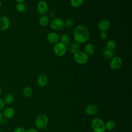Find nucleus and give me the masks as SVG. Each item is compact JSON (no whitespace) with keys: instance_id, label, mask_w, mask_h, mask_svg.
<instances>
[{"instance_id":"23","label":"nucleus","mask_w":132,"mask_h":132,"mask_svg":"<svg viewBox=\"0 0 132 132\" xmlns=\"http://www.w3.org/2000/svg\"><path fill=\"white\" fill-rule=\"evenodd\" d=\"M60 42L64 43L65 45H69L70 43V37L67 35V34H63L61 35V36L60 38Z\"/></svg>"},{"instance_id":"22","label":"nucleus","mask_w":132,"mask_h":132,"mask_svg":"<svg viewBox=\"0 0 132 132\" xmlns=\"http://www.w3.org/2000/svg\"><path fill=\"white\" fill-rule=\"evenodd\" d=\"M117 46V44L116 42L112 40H109L107 42L106 44V48L111 51H113Z\"/></svg>"},{"instance_id":"7","label":"nucleus","mask_w":132,"mask_h":132,"mask_svg":"<svg viewBox=\"0 0 132 132\" xmlns=\"http://www.w3.org/2000/svg\"><path fill=\"white\" fill-rule=\"evenodd\" d=\"M48 5L46 1L44 0L40 1L37 5V10L39 14L43 15L45 14L48 11Z\"/></svg>"},{"instance_id":"32","label":"nucleus","mask_w":132,"mask_h":132,"mask_svg":"<svg viewBox=\"0 0 132 132\" xmlns=\"http://www.w3.org/2000/svg\"><path fill=\"white\" fill-rule=\"evenodd\" d=\"M25 0H15V1L16 2H18V3H23Z\"/></svg>"},{"instance_id":"14","label":"nucleus","mask_w":132,"mask_h":132,"mask_svg":"<svg viewBox=\"0 0 132 132\" xmlns=\"http://www.w3.org/2000/svg\"><path fill=\"white\" fill-rule=\"evenodd\" d=\"M98 111V108L96 106L94 105H90L88 106L85 109V113L88 115H93L95 114Z\"/></svg>"},{"instance_id":"1","label":"nucleus","mask_w":132,"mask_h":132,"mask_svg":"<svg viewBox=\"0 0 132 132\" xmlns=\"http://www.w3.org/2000/svg\"><path fill=\"white\" fill-rule=\"evenodd\" d=\"M90 37V33L87 27L79 25L75 27L73 31V37L76 42L81 44L87 42Z\"/></svg>"},{"instance_id":"27","label":"nucleus","mask_w":132,"mask_h":132,"mask_svg":"<svg viewBox=\"0 0 132 132\" xmlns=\"http://www.w3.org/2000/svg\"><path fill=\"white\" fill-rule=\"evenodd\" d=\"M100 37L102 40H105L107 37V34L105 31H101L100 33Z\"/></svg>"},{"instance_id":"24","label":"nucleus","mask_w":132,"mask_h":132,"mask_svg":"<svg viewBox=\"0 0 132 132\" xmlns=\"http://www.w3.org/2000/svg\"><path fill=\"white\" fill-rule=\"evenodd\" d=\"M116 126V124L115 123L111 120H109L108 121H107L106 122V123L105 124V127H106V129L109 130H112Z\"/></svg>"},{"instance_id":"19","label":"nucleus","mask_w":132,"mask_h":132,"mask_svg":"<svg viewBox=\"0 0 132 132\" xmlns=\"http://www.w3.org/2000/svg\"><path fill=\"white\" fill-rule=\"evenodd\" d=\"M23 94L25 97H29L32 94V90L28 86L25 87L23 90Z\"/></svg>"},{"instance_id":"12","label":"nucleus","mask_w":132,"mask_h":132,"mask_svg":"<svg viewBox=\"0 0 132 132\" xmlns=\"http://www.w3.org/2000/svg\"><path fill=\"white\" fill-rule=\"evenodd\" d=\"M3 116L6 119H10L12 118L15 114V110L12 107L6 108L3 112Z\"/></svg>"},{"instance_id":"30","label":"nucleus","mask_w":132,"mask_h":132,"mask_svg":"<svg viewBox=\"0 0 132 132\" xmlns=\"http://www.w3.org/2000/svg\"><path fill=\"white\" fill-rule=\"evenodd\" d=\"M25 132H39V131L35 129H29L27 131H26Z\"/></svg>"},{"instance_id":"5","label":"nucleus","mask_w":132,"mask_h":132,"mask_svg":"<svg viewBox=\"0 0 132 132\" xmlns=\"http://www.w3.org/2000/svg\"><path fill=\"white\" fill-rule=\"evenodd\" d=\"M48 123V118L45 114H42L38 116L35 121L36 126L41 129L45 128Z\"/></svg>"},{"instance_id":"31","label":"nucleus","mask_w":132,"mask_h":132,"mask_svg":"<svg viewBox=\"0 0 132 132\" xmlns=\"http://www.w3.org/2000/svg\"><path fill=\"white\" fill-rule=\"evenodd\" d=\"M3 120V114L0 111V124H1V123L2 122Z\"/></svg>"},{"instance_id":"4","label":"nucleus","mask_w":132,"mask_h":132,"mask_svg":"<svg viewBox=\"0 0 132 132\" xmlns=\"http://www.w3.org/2000/svg\"><path fill=\"white\" fill-rule=\"evenodd\" d=\"M67 52V45L61 42H58L55 44L54 47V54L57 57H62L65 55Z\"/></svg>"},{"instance_id":"28","label":"nucleus","mask_w":132,"mask_h":132,"mask_svg":"<svg viewBox=\"0 0 132 132\" xmlns=\"http://www.w3.org/2000/svg\"><path fill=\"white\" fill-rule=\"evenodd\" d=\"M25 131H26L24 129V128H23V127H17L13 131V132H25Z\"/></svg>"},{"instance_id":"10","label":"nucleus","mask_w":132,"mask_h":132,"mask_svg":"<svg viewBox=\"0 0 132 132\" xmlns=\"http://www.w3.org/2000/svg\"><path fill=\"white\" fill-rule=\"evenodd\" d=\"M47 40L50 43L55 44L59 42L60 38L56 32H51L48 33L47 35Z\"/></svg>"},{"instance_id":"33","label":"nucleus","mask_w":132,"mask_h":132,"mask_svg":"<svg viewBox=\"0 0 132 132\" xmlns=\"http://www.w3.org/2000/svg\"><path fill=\"white\" fill-rule=\"evenodd\" d=\"M2 88H1V86H0V96L2 94Z\"/></svg>"},{"instance_id":"16","label":"nucleus","mask_w":132,"mask_h":132,"mask_svg":"<svg viewBox=\"0 0 132 132\" xmlns=\"http://www.w3.org/2000/svg\"><path fill=\"white\" fill-rule=\"evenodd\" d=\"M80 48V45L79 43L77 42H73L72 43L69 48V51L71 54H75L76 52H77L78 51H79Z\"/></svg>"},{"instance_id":"25","label":"nucleus","mask_w":132,"mask_h":132,"mask_svg":"<svg viewBox=\"0 0 132 132\" xmlns=\"http://www.w3.org/2000/svg\"><path fill=\"white\" fill-rule=\"evenodd\" d=\"M74 25V21L72 19L69 18L64 22V26L66 28H69L72 27Z\"/></svg>"},{"instance_id":"6","label":"nucleus","mask_w":132,"mask_h":132,"mask_svg":"<svg viewBox=\"0 0 132 132\" xmlns=\"http://www.w3.org/2000/svg\"><path fill=\"white\" fill-rule=\"evenodd\" d=\"M50 25L51 28L54 30H62L64 27L63 21L59 18L53 19L51 21Z\"/></svg>"},{"instance_id":"13","label":"nucleus","mask_w":132,"mask_h":132,"mask_svg":"<svg viewBox=\"0 0 132 132\" xmlns=\"http://www.w3.org/2000/svg\"><path fill=\"white\" fill-rule=\"evenodd\" d=\"M37 84L39 86L43 87L46 85L47 83V78L45 75L41 74L40 75L37 80Z\"/></svg>"},{"instance_id":"15","label":"nucleus","mask_w":132,"mask_h":132,"mask_svg":"<svg viewBox=\"0 0 132 132\" xmlns=\"http://www.w3.org/2000/svg\"><path fill=\"white\" fill-rule=\"evenodd\" d=\"M84 51L88 55H92L95 51L94 45L90 43L86 44L84 47Z\"/></svg>"},{"instance_id":"34","label":"nucleus","mask_w":132,"mask_h":132,"mask_svg":"<svg viewBox=\"0 0 132 132\" xmlns=\"http://www.w3.org/2000/svg\"><path fill=\"white\" fill-rule=\"evenodd\" d=\"M1 6H2V3H1V1H0V8H1Z\"/></svg>"},{"instance_id":"21","label":"nucleus","mask_w":132,"mask_h":132,"mask_svg":"<svg viewBox=\"0 0 132 132\" xmlns=\"http://www.w3.org/2000/svg\"><path fill=\"white\" fill-rule=\"evenodd\" d=\"M13 100H14L13 95L11 93H8L5 95L3 101L5 104H10L13 101Z\"/></svg>"},{"instance_id":"3","label":"nucleus","mask_w":132,"mask_h":132,"mask_svg":"<svg viewBox=\"0 0 132 132\" xmlns=\"http://www.w3.org/2000/svg\"><path fill=\"white\" fill-rule=\"evenodd\" d=\"M88 59L89 56L85 52L78 51L74 54V60L79 64H84L86 63Z\"/></svg>"},{"instance_id":"9","label":"nucleus","mask_w":132,"mask_h":132,"mask_svg":"<svg viewBox=\"0 0 132 132\" xmlns=\"http://www.w3.org/2000/svg\"><path fill=\"white\" fill-rule=\"evenodd\" d=\"M10 25V22L9 19L6 16L0 18V30L5 31L8 29Z\"/></svg>"},{"instance_id":"2","label":"nucleus","mask_w":132,"mask_h":132,"mask_svg":"<svg viewBox=\"0 0 132 132\" xmlns=\"http://www.w3.org/2000/svg\"><path fill=\"white\" fill-rule=\"evenodd\" d=\"M91 128L94 132H105L106 130L105 124L99 118H95L92 120Z\"/></svg>"},{"instance_id":"18","label":"nucleus","mask_w":132,"mask_h":132,"mask_svg":"<svg viewBox=\"0 0 132 132\" xmlns=\"http://www.w3.org/2000/svg\"><path fill=\"white\" fill-rule=\"evenodd\" d=\"M39 24H40V25L42 26H47L49 23H50V20L48 17H47L46 15H42L39 20Z\"/></svg>"},{"instance_id":"17","label":"nucleus","mask_w":132,"mask_h":132,"mask_svg":"<svg viewBox=\"0 0 132 132\" xmlns=\"http://www.w3.org/2000/svg\"><path fill=\"white\" fill-rule=\"evenodd\" d=\"M103 57L106 59H111L112 57L114 56V53L113 52V51L110 50L107 48L104 49L103 52Z\"/></svg>"},{"instance_id":"11","label":"nucleus","mask_w":132,"mask_h":132,"mask_svg":"<svg viewBox=\"0 0 132 132\" xmlns=\"http://www.w3.org/2000/svg\"><path fill=\"white\" fill-rule=\"evenodd\" d=\"M110 22L107 19L102 20L98 25V28L101 31H106L110 27Z\"/></svg>"},{"instance_id":"20","label":"nucleus","mask_w":132,"mask_h":132,"mask_svg":"<svg viewBox=\"0 0 132 132\" xmlns=\"http://www.w3.org/2000/svg\"><path fill=\"white\" fill-rule=\"evenodd\" d=\"M84 0H70V4L74 8H78L84 3Z\"/></svg>"},{"instance_id":"26","label":"nucleus","mask_w":132,"mask_h":132,"mask_svg":"<svg viewBox=\"0 0 132 132\" xmlns=\"http://www.w3.org/2000/svg\"><path fill=\"white\" fill-rule=\"evenodd\" d=\"M16 9L19 12H23L26 10V6L23 3H18L16 6Z\"/></svg>"},{"instance_id":"29","label":"nucleus","mask_w":132,"mask_h":132,"mask_svg":"<svg viewBox=\"0 0 132 132\" xmlns=\"http://www.w3.org/2000/svg\"><path fill=\"white\" fill-rule=\"evenodd\" d=\"M5 104L4 102V101L0 98V111L2 110L5 107Z\"/></svg>"},{"instance_id":"8","label":"nucleus","mask_w":132,"mask_h":132,"mask_svg":"<svg viewBox=\"0 0 132 132\" xmlns=\"http://www.w3.org/2000/svg\"><path fill=\"white\" fill-rule=\"evenodd\" d=\"M122 64V59L119 56H114L111 58V60L110 62V68L114 70H117L119 69Z\"/></svg>"}]
</instances>
